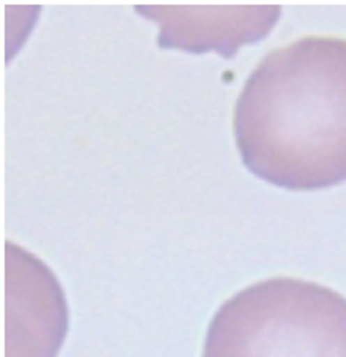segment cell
<instances>
[{
    "label": "cell",
    "mask_w": 346,
    "mask_h": 357,
    "mask_svg": "<svg viewBox=\"0 0 346 357\" xmlns=\"http://www.w3.org/2000/svg\"><path fill=\"white\" fill-rule=\"evenodd\" d=\"M234 135L246 167L273 185L346 181V39L310 35L271 51L241 89Z\"/></svg>",
    "instance_id": "1"
},
{
    "label": "cell",
    "mask_w": 346,
    "mask_h": 357,
    "mask_svg": "<svg viewBox=\"0 0 346 357\" xmlns=\"http://www.w3.org/2000/svg\"><path fill=\"white\" fill-rule=\"evenodd\" d=\"M204 357H346V298L305 280L257 282L216 312Z\"/></svg>",
    "instance_id": "2"
}]
</instances>
